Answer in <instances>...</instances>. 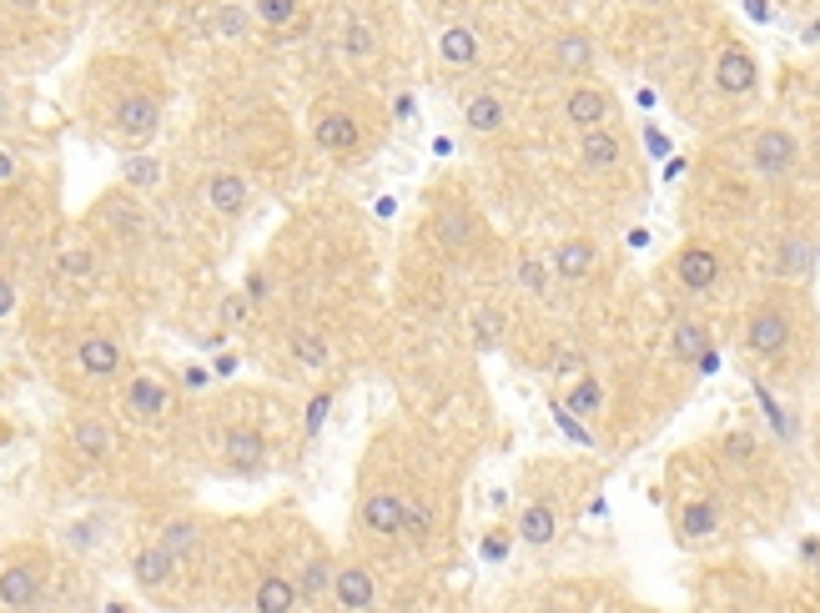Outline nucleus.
I'll list each match as a JSON object with an SVG mask.
<instances>
[{"label":"nucleus","mask_w":820,"mask_h":613,"mask_svg":"<svg viewBox=\"0 0 820 613\" xmlns=\"http://www.w3.org/2000/svg\"><path fill=\"white\" fill-rule=\"evenodd\" d=\"M785 343H790V317L780 306H755L745 322V347L755 357H780Z\"/></svg>","instance_id":"f257e3e1"},{"label":"nucleus","mask_w":820,"mask_h":613,"mask_svg":"<svg viewBox=\"0 0 820 613\" xmlns=\"http://www.w3.org/2000/svg\"><path fill=\"white\" fill-rule=\"evenodd\" d=\"M755 81H761V71H755V56H750L745 46H725L720 51V60H714V86L725 96H750L755 91Z\"/></svg>","instance_id":"f03ea898"},{"label":"nucleus","mask_w":820,"mask_h":613,"mask_svg":"<svg viewBox=\"0 0 820 613\" xmlns=\"http://www.w3.org/2000/svg\"><path fill=\"white\" fill-rule=\"evenodd\" d=\"M750 156H755V171H761V177H785V171L796 166V136H790V131H761Z\"/></svg>","instance_id":"7ed1b4c3"},{"label":"nucleus","mask_w":820,"mask_h":613,"mask_svg":"<svg viewBox=\"0 0 820 613\" xmlns=\"http://www.w3.org/2000/svg\"><path fill=\"white\" fill-rule=\"evenodd\" d=\"M222 458L232 462L237 472H252L267 462V437L257 433V427H226L222 437Z\"/></svg>","instance_id":"20e7f679"},{"label":"nucleus","mask_w":820,"mask_h":613,"mask_svg":"<svg viewBox=\"0 0 820 613\" xmlns=\"http://www.w3.org/2000/svg\"><path fill=\"white\" fill-rule=\"evenodd\" d=\"M403 513H408L403 493H373L368 503H363V523H368L378 538H403Z\"/></svg>","instance_id":"39448f33"},{"label":"nucleus","mask_w":820,"mask_h":613,"mask_svg":"<svg viewBox=\"0 0 820 613\" xmlns=\"http://www.w3.org/2000/svg\"><path fill=\"white\" fill-rule=\"evenodd\" d=\"M156 121H162V107H156L152 96H121V107H117L121 136H131V142H146V136H156Z\"/></svg>","instance_id":"423d86ee"},{"label":"nucleus","mask_w":820,"mask_h":613,"mask_svg":"<svg viewBox=\"0 0 820 613\" xmlns=\"http://www.w3.org/2000/svg\"><path fill=\"white\" fill-rule=\"evenodd\" d=\"M0 603L5 609H36L41 603V568L31 564H11L0 573Z\"/></svg>","instance_id":"0eeeda50"},{"label":"nucleus","mask_w":820,"mask_h":613,"mask_svg":"<svg viewBox=\"0 0 820 613\" xmlns=\"http://www.w3.org/2000/svg\"><path fill=\"white\" fill-rule=\"evenodd\" d=\"M675 277L690 287V292H710L714 277H720V257H714L710 247H685L675 257Z\"/></svg>","instance_id":"6e6552de"},{"label":"nucleus","mask_w":820,"mask_h":613,"mask_svg":"<svg viewBox=\"0 0 820 613\" xmlns=\"http://www.w3.org/2000/svg\"><path fill=\"white\" fill-rule=\"evenodd\" d=\"M171 573H177V558H171L162 543H152V548H142V554L131 558V578H136L142 589H167Z\"/></svg>","instance_id":"1a4fd4ad"},{"label":"nucleus","mask_w":820,"mask_h":613,"mask_svg":"<svg viewBox=\"0 0 820 613\" xmlns=\"http://www.w3.org/2000/svg\"><path fill=\"white\" fill-rule=\"evenodd\" d=\"M564 111H569V121H574L579 131L605 126V116H609V91H605V86H579V91H569Z\"/></svg>","instance_id":"9d476101"},{"label":"nucleus","mask_w":820,"mask_h":613,"mask_svg":"<svg viewBox=\"0 0 820 613\" xmlns=\"http://www.w3.org/2000/svg\"><path fill=\"white\" fill-rule=\"evenodd\" d=\"M312 136H318V146L322 152H333V156H347L357 146V121L347 116V111H328V116L318 121V131H312Z\"/></svg>","instance_id":"9b49d317"},{"label":"nucleus","mask_w":820,"mask_h":613,"mask_svg":"<svg viewBox=\"0 0 820 613\" xmlns=\"http://www.w3.org/2000/svg\"><path fill=\"white\" fill-rule=\"evenodd\" d=\"M333 603L337 609H373V573L368 568H343V573H333Z\"/></svg>","instance_id":"f8f14e48"},{"label":"nucleus","mask_w":820,"mask_h":613,"mask_svg":"<svg viewBox=\"0 0 820 613\" xmlns=\"http://www.w3.org/2000/svg\"><path fill=\"white\" fill-rule=\"evenodd\" d=\"M207 201H212L217 216H237L242 207H247V181H242L237 171H217V177L207 181Z\"/></svg>","instance_id":"ddd939ff"},{"label":"nucleus","mask_w":820,"mask_h":613,"mask_svg":"<svg viewBox=\"0 0 820 613\" xmlns=\"http://www.w3.org/2000/svg\"><path fill=\"white\" fill-rule=\"evenodd\" d=\"M554 533H559V519H554V508L548 503H529L519 519V538L534 543V548H544V543H554Z\"/></svg>","instance_id":"4468645a"},{"label":"nucleus","mask_w":820,"mask_h":613,"mask_svg":"<svg viewBox=\"0 0 820 613\" xmlns=\"http://www.w3.org/2000/svg\"><path fill=\"white\" fill-rule=\"evenodd\" d=\"M439 56L464 71V66H474V60H478V36L468 31V25H448V31L439 36Z\"/></svg>","instance_id":"2eb2a0df"},{"label":"nucleus","mask_w":820,"mask_h":613,"mask_svg":"<svg viewBox=\"0 0 820 613\" xmlns=\"http://www.w3.org/2000/svg\"><path fill=\"white\" fill-rule=\"evenodd\" d=\"M579 156H584V166L605 171V166L619 161V136H614V131H605V126H589V131H584V142H579Z\"/></svg>","instance_id":"dca6fc26"},{"label":"nucleus","mask_w":820,"mask_h":613,"mask_svg":"<svg viewBox=\"0 0 820 613\" xmlns=\"http://www.w3.org/2000/svg\"><path fill=\"white\" fill-rule=\"evenodd\" d=\"M76 357H81V367L91 372V378H111V372L121 367V347L111 343V337H86Z\"/></svg>","instance_id":"f3484780"},{"label":"nucleus","mask_w":820,"mask_h":613,"mask_svg":"<svg viewBox=\"0 0 820 613\" xmlns=\"http://www.w3.org/2000/svg\"><path fill=\"white\" fill-rule=\"evenodd\" d=\"M252 603H257L262 613H292V609H298V589H292L287 578L267 573V578L257 583V593H252Z\"/></svg>","instance_id":"a211bd4d"},{"label":"nucleus","mask_w":820,"mask_h":613,"mask_svg":"<svg viewBox=\"0 0 820 613\" xmlns=\"http://www.w3.org/2000/svg\"><path fill=\"white\" fill-rule=\"evenodd\" d=\"M554 60H559L564 71H589L595 66V41L584 36V31H569V36L554 41Z\"/></svg>","instance_id":"6ab92c4d"},{"label":"nucleus","mask_w":820,"mask_h":613,"mask_svg":"<svg viewBox=\"0 0 820 613\" xmlns=\"http://www.w3.org/2000/svg\"><path fill=\"white\" fill-rule=\"evenodd\" d=\"M554 271L569 277V282L589 277V271H595V242H564V247L554 252Z\"/></svg>","instance_id":"aec40b11"},{"label":"nucleus","mask_w":820,"mask_h":613,"mask_svg":"<svg viewBox=\"0 0 820 613\" xmlns=\"http://www.w3.org/2000/svg\"><path fill=\"white\" fill-rule=\"evenodd\" d=\"M126 402H131V413L136 417H162L167 413V388H162L156 378H136L131 392H126Z\"/></svg>","instance_id":"412c9836"},{"label":"nucleus","mask_w":820,"mask_h":613,"mask_svg":"<svg viewBox=\"0 0 820 613\" xmlns=\"http://www.w3.org/2000/svg\"><path fill=\"white\" fill-rule=\"evenodd\" d=\"M162 548L181 564V558H191L197 548H202V533H197V523H191V519H171L167 528H162Z\"/></svg>","instance_id":"4be33fe9"},{"label":"nucleus","mask_w":820,"mask_h":613,"mask_svg":"<svg viewBox=\"0 0 820 613\" xmlns=\"http://www.w3.org/2000/svg\"><path fill=\"white\" fill-rule=\"evenodd\" d=\"M810 261H816V242H810V236H790V242L780 247L775 271H780V277H806Z\"/></svg>","instance_id":"5701e85b"},{"label":"nucleus","mask_w":820,"mask_h":613,"mask_svg":"<svg viewBox=\"0 0 820 613\" xmlns=\"http://www.w3.org/2000/svg\"><path fill=\"white\" fill-rule=\"evenodd\" d=\"M714 523H720V513H714L710 498H695V503H685V513H679V533H685V538H710Z\"/></svg>","instance_id":"b1692460"},{"label":"nucleus","mask_w":820,"mask_h":613,"mask_svg":"<svg viewBox=\"0 0 820 613\" xmlns=\"http://www.w3.org/2000/svg\"><path fill=\"white\" fill-rule=\"evenodd\" d=\"M464 116H468V131H499L503 126V107H499V96H468V107H464Z\"/></svg>","instance_id":"393cba45"},{"label":"nucleus","mask_w":820,"mask_h":613,"mask_svg":"<svg viewBox=\"0 0 820 613\" xmlns=\"http://www.w3.org/2000/svg\"><path fill=\"white\" fill-rule=\"evenodd\" d=\"M76 448H81L86 458H107L111 453L107 423H101V417H81V423H76Z\"/></svg>","instance_id":"a878e982"},{"label":"nucleus","mask_w":820,"mask_h":613,"mask_svg":"<svg viewBox=\"0 0 820 613\" xmlns=\"http://www.w3.org/2000/svg\"><path fill=\"white\" fill-rule=\"evenodd\" d=\"M343 56L373 60V56H378V36H373L363 21H347V25H343Z\"/></svg>","instance_id":"bb28decb"},{"label":"nucleus","mask_w":820,"mask_h":613,"mask_svg":"<svg viewBox=\"0 0 820 613\" xmlns=\"http://www.w3.org/2000/svg\"><path fill=\"white\" fill-rule=\"evenodd\" d=\"M121 177H126V187H136V191H152L156 181H162V161H156V156H126V166H121Z\"/></svg>","instance_id":"cd10ccee"},{"label":"nucleus","mask_w":820,"mask_h":613,"mask_svg":"<svg viewBox=\"0 0 820 613\" xmlns=\"http://www.w3.org/2000/svg\"><path fill=\"white\" fill-rule=\"evenodd\" d=\"M439 236H443V247H468V242H474V216L468 212H443L439 216Z\"/></svg>","instance_id":"c85d7f7f"},{"label":"nucleus","mask_w":820,"mask_h":613,"mask_svg":"<svg viewBox=\"0 0 820 613\" xmlns=\"http://www.w3.org/2000/svg\"><path fill=\"white\" fill-rule=\"evenodd\" d=\"M599 402H605V388H599V378H579L569 392V413L574 417H595Z\"/></svg>","instance_id":"c756f323"},{"label":"nucleus","mask_w":820,"mask_h":613,"mask_svg":"<svg viewBox=\"0 0 820 613\" xmlns=\"http://www.w3.org/2000/svg\"><path fill=\"white\" fill-rule=\"evenodd\" d=\"M403 538H413L418 548L433 538V513L423 503H408V513H403Z\"/></svg>","instance_id":"7c9ffc66"},{"label":"nucleus","mask_w":820,"mask_h":613,"mask_svg":"<svg viewBox=\"0 0 820 613\" xmlns=\"http://www.w3.org/2000/svg\"><path fill=\"white\" fill-rule=\"evenodd\" d=\"M705 347H710V332H705V327H695V322H685V327L675 332V353L685 357V363H695V357H700Z\"/></svg>","instance_id":"2f4dec72"},{"label":"nucleus","mask_w":820,"mask_h":613,"mask_svg":"<svg viewBox=\"0 0 820 613\" xmlns=\"http://www.w3.org/2000/svg\"><path fill=\"white\" fill-rule=\"evenodd\" d=\"M302 593H308V599H318V593H328L333 589V568H328V558H312L308 568H302Z\"/></svg>","instance_id":"473e14b6"},{"label":"nucleus","mask_w":820,"mask_h":613,"mask_svg":"<svg viewBox=\"0 0 820 613\" xmlns=\"http://www.w3.org/2000/svg\"><path fill=\"white\" fill-rule=\"evenodd\" d=\"M257 15L267 25H292L302 15V5H298V0H257Z\"/></svg>","instance_id":"72a5a7b5"},{"label":"nucleus","mask_w":820,"mask_h":613,"mask_svg":"<svg viewBox=\"0 0 820 613\" xmlns=\"http://www.w3.org/2000/svg\"><path fill=\"white\" fill-rule=\"evenodd\" d=\"M292 353H298L302 363L322 367V357H328V347H322V337H312V332H298V337H292Z\"/></svg>","instance_id":"f704fd0d"},{"label":"nucleus","mask_w":820,"mask_h":613,"mask_svg":"<svg viewBox=\"0 0 820 613\" xmlns=\"http://www.w3.org/2000/svg\"><path fill=\"white\" fill-rule=\"evenodd\" d=\"M328 408H333V398H328V392H318V398H312V408H308V433H318V427H322Z\"/></svg>","instance_id":"c9c22d12"},{"label":"nucleus","mask_w":820,"mask_h":613,"mask_svg":"<svg viewBox=\"0 0 820 613\" xmlns=\"http://www.w3.org/2000/svg\"><path fill=\"white\" fill-rule=\"evenodd\" d=\"M217 31H222V36H242V11H232V5L217 11Z\"/></svg>","instance_id":"e433bc0d"},{"label":"nucleus","mask_w":820,"mask_h":613,"mask_svg":"<svg viewBox=\"0 0 820 613\" xmlns=\"http://www.w3.org/2000/svg\"><path fill=\"white\" fill-rule=\"evenodd\" d=\"M60 271H71V277H86V271H91V257H86V252H66V257H60Z\"/></svg>","instance_id":"4c0bfd02"},{"label":"nucleus","mask_w":820,"mask_h":613,"mask_svg":"<svg viewBox=\"0 0 820 613\" xmlns=\"http://www.w3.org/2000/svg\"><path fill=\"white\" fill-rule=\"evenodd\" d=\"M484 554H488V558H503V554H509V533H488Z\"/></svg>","instance_id":"58836bf2"},{"label":"nucleus","mask_w":820,"mask_h":613,"mask_svg":"<svg viewBox=\"0 0 820 613\" xmlns=\"http://www.w3.org/2000/svg\"><path fill=\"white\" fill-rule=\"evenodd\" d=\"M478 337H484V343H494V337H499V317H494V312H484V317H478Z\"/></svg>","instance_id":"ea45409f"},{"label":"nucleus","mask_w":820,"mask_h":613,"mask_svg":"<svg viewBox=\"0 0 820 613\" xmlns=\"http://www.w3.org/2000/svg\"><path fill=\"white\" fill-rule=\"evenodd\" d=\"M11 306H15V287L0 277V317H11Z\"/></svg>","instance_id":"a19ab883"},{"label":"nucleus","mask_w":820,"mask_h":613,"mask_svg":"<svg viewBox=\"0 0 820 613\" xmlns=\"http://www.w3.org/2000/svg\"><path fill=\"white\" fill-rule=\"evenodd\" d=\"M519 277H523V282H529V287H534V292H539V287H544V271H539V261H523V271H519Z\"/></svg>","instance_id":"79ce46f5"},{"label":"nucleus","mask_w":820,"mask_h":613,"mask_svg":"<svg viewBox=\"0 0 820 613\" xmlns=\"http://www.w3.org/2000/svg\"><path fill=\"white\" fill-rule=\"evenodd\" d=\"M15 177V161H11V156H5V152H0V187H5V181H11Z\"/></svg>","instance_id":"37998d69"},{"label":"nucleus","mask_w":820,"mask_h":613,"mask_svg":"<svg viewBox=\"0 0 820 613\" xmlns=\"http://www.w3.org/2000/svg\"><path fill=\"white\" fill-rule=\"evenodd\" d=\"M11 5H15V11H36L41 0H11Z\"/></svg>","instance_id":"c03bdc74"},{"label":"nucleus","mask_w":820,"mask_h":613,"mask_svg":"<svg viewBox=\"0 0 820 613\" xmlns=\"http://www.w3.org/2000/svg\"><path fill=\"white\" fill-rule=\"evenodd\" d=\"M0 107H5V86H0Z\"/></svg>","instance_id":"a18cd8bd"},{"label":"nucleus","mask_w":820,"mask_h":613,"mask_svg":"<svg viewBox=\"0 0 820 613\" xmlns=\"http://www.w3.org/2000/svg\"><path fill=\"white\" fill-rule=\"evenodd\" d=\"M816 578H820V554H816Z\"/></svg>","instance_id":"49530a36"}]
</instances>
